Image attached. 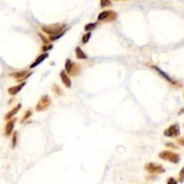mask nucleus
<instances>
[{
	"label": "nucleus",
	"instance_id": "obj_1",
	"mask_svg": "<svg viewBox=\"0 0 184 184\" xmlns=\"http://www.w3.org/2000/svg\"><path fill=\"white\" fill-rule=\"evenodd\" d=\"M66 28V24H51V25H44L41 27V30L51 35V36H55L59 35L62 32H64V29Z\"/></svg>",
	"mask_w": 184,
	"mask_h": 184
},
{
	"label": "nucleus",
	"instance_id": "obj_2",
	"mask_svg": "<svg viewBox=\"0 0 184 184\" xmlns=\"http://www.w3.org/2000/svg\"><path fill=\"white\" fill-rule=\"evenodd\" d=\"M159 157L162 160L168 161V162H171V163H173V164H178L180 162V155L178 154L174 153V152L168 151V150L162 151L159 154Z\"/></svg>",
	"mask_w": 184,
	"mask_h": 184
},
{
	"label": "nucleus",
	"instance_id": "obj_3",
	"mask_svg": "<svg viewBox=\"0 0 184 184\" xmlns=\"http://www.w3.org/2000/svg\"><path fill=\"white\" fill-rule=\"evenodd\" d=\"M51 104V99L49 95H43L38 102V103L35 106V110L37 112H43L46 111Z\"/></svg>",
	"mask_w": 184,
	"mask_h": 184
},
{
	"label": "nucleus",
	"instance_id": "obj_4",
	"mask_svg": "<svg viewBox=\"0 0 184 184\" xmlns=\"http://www.w3.org/2000/svg\"><path fill=\"white\" fill-rule=\"evenodd\" d=\"M145 170L151 174H160L165 172L164 168L159 164H155V163H148L145 166Z\"/></svg>",
	"mask_w": 184,
	"mask_h": 184
},
{
	"label": "nucleus",
	"instance_id": "obj_5",
	"mask_svg": "<svg viewBox=\"0 0 184 184\" xmlns=\"http://www.w3.org/2000/svg\"><path fill=\"white\" fill-rule=\"evenodd\" d=\"M98 21L101 22H112L117 19V13L112 10H108V11H103L99 15H98Z\"/></svg>",
	"mask_w": 184,
	"mask_h": 184
},
{
	"label": "nucleus",
	"instance_id": "obj_6",
	"mask_svg": "<svg viewBox=\"0 0 184 184\" xmlns=\"http://www.w3.org/2000/svg\"><path fill=\"white\" fill-rule=\"evenodd\" d=\"M180 133H181V130H180V126L178 124H173L164 131V135L167 137H176L180 135Z\"/></svg>",
	"mask_w": 184,
	"mask_h": 184
},
{
	"label": "nucleus",
	"instance_id": "obj_7",
	"mask_svg": "<svg viewBox=\"0 0 184 184\" xmlns=\"http://www.w3.org/2000/svg\"><path fill=\"white\" fill-rule=\"evenodd\" d=\"M32 75V72L23 70V71H17V72H12L10 73V76L16 78L17 82H24L30 75Z\"/></svg>",
	"mask_w": 184,
	"mask_h": 184
},
{
	"label": "nucleus",
	"instance_id": "obj_8",
	"mask_svg": "<svg viewBox=\"0 0 184 184\" xmlns=\"http://www.w3.org/2000/svg\"><path fill=\"white\" fill-rule=\"evenodd\" d=\"M26 84V83L25 82H23V83H21L20 84H18V85H15V86H12V87H10V88H8V90H7V92H8V94H10V95H15V94H17L22 89H23V87Z\"/></svg>",
	"mask_w": 184,
	"mask_h": 184
},
{
	"label": "nucleus",
	"instance_id": "obj_9",
	"mask_svg": "<svg viewBox=\"0 0 184 184\" xmlns=\"http://www.w3.org/2000/svg\"><path fill=\"white\" fill-rule=\"evenodd\" d=\"M60 78H61L63 84H64L66 88H70V87H71V84H72L71 80H70V78L68 77V75H66V73L65 72V70H62L61 72H60Z\"/></svg>",
	"mask_w": 184,
	"mask_h": 184
},
{
	"label": "nucleus",
	"instance_id": "obj_10",
	"mask_svg": "<svg viewBox=\"0 0 184 184\" xmlns=\"http://www.w3.org/2000/svg\"><path fill=\"white\" fill-rule=\"evenodd\" d=\"M15 121H16V119H13V120L9 121L8 122L6 123L5 127V136H10L11 135V133L13 132Z\"/></svg>",
	"mask_w": 184,
	"mask_h": 184
},
{
	"label": "nucleus",
	"instance_id": "obj_11",
	"mask_svg": "<svg viewBox=\"0 0 184 184\" xmlns=\"http://www.w3.org/2000/svg\"><path fill=\"white\" fill-rule=\"evenodd\" d=\"M48 57H49V54H48V53H43V54L40 55L38 58H36L35 61L33 62V63L30 66V68H34L35 66H37L39 64H41L43 60H45Z\"/></svg>",
	"mask_w": 184,
	"mask_h": 184
},
{
	"label": "nucleus",
	"instance_id": "obj_12",
	"mask_svg": "<svg viewBox=\"0 0 184 184\" xmlns=\"http://www.w3.org/2000/svg\"><path fill=\"white\" fill-rule=\"evenodd\" d=\"M21 107H22V104H21V103H18L14 108H13L9 112L6 113V115L5 116V120H10L14 115H15V114L19 112V110H20Z\"/></svg>",
	"mask_w": 184,
	"mask_h": 184
},
{
	"label": "nucleus",
	"instance_id": "obj_13",
	"mask_svg": "<svg viewBox=\"0 0 184 184\" xmlns=\"http://www.w3.org/2000/svg\"><path fill=\"white\" fill-rule=\"evenodd\" d=\"M75 56L78 60H86L87 59V55L82 51V49L80 47L75 48Z\"/></svg>",
	"mask_w": 184,
	"mask_h": 184
},
{
	"label": "nucleus",
	"instance_id": "obj_14",
	"mask_svg": "<svg viewBox=\"0 0 184 184\" xmlns=\"http://www.w3.org/2000/svg\"><path fill=\"white\" fill-rule=\"evenodd\" d=\"M152 67H153L154 69H155V70H156V72H157L158 74H160V75H162V76L164 77V78H165V79H166V80H167L168 82H170V83H173V84H174V81H173V79H171V78H170V77H169V76H168V75H166V74H165V73L164 72V71H162V70H161V69H160L159 67H157V66H153Z\"/></svg>",
	"mask_w": 184,
	"mask_h": 184
},
{
	"label": "nucleus",
	"instance_id": "obj_15",
	"mask_svg": "<svg viewBox=\"0 0 184 184\" xmlns=\"http://www.w3.org/2000/svg\"><path fill=\"white\" fill-rule=\"evenodd\" d=\"M80 73V67L75 64V63H74V66H73V67H72V69H71V71L69 72V75H78Z\"/></svg>",
	"mask_w": 184,
	"mask_h": 184
},
{
	"label": "nucleus",
	"instance_id": "obj_16",
	"mask_svg": "<svg viewBox=\"0 0 184 184\" xmlns=\"http://www.w3.org/2000/svg\"><path fill=\"white\" fill-rule=\"evenodd\" d=\"M74 66V62H72L69 59H67L66 60V63H65V68H66V72H67L69 74V72L71 71L72 67Z\"/></svg>",
	"mask_w": 184,
	"mask_h": 184
},
{
	"label": "nucleus",
	"instance_id": "obj_17",
	"mask_svg": "<svg viewBox=\"0 0 184 184\" xmlns=\"http://www.w3.org/2000/svg\"><path fill=\"white\" fill-rule=\"evenodd\" d=\"M32 112L31 109H30V110H27V111L24 112V114H23V119L21 120V122L23 123L25 121H27V120L32 116Z\"/></svg>",
	"mask_w": 184,
	"mask_h": 184
},
{
	"label": "nucleus",
	"instance_id": "obj_18",
	"mask_svg": "<svg viewBox=\"0 0 184 184\" xmlns=\"http://www.w3.org/2000/svg\"><path fill=\"white\" fill-rule=\"evenodd\" d=\"M97 26V23H87L85 26H84V30L86 32H90L94 29H95V27Z\"/></svg>",
	"mask_w": 184,
	"mask_h": 184
},
{
	"label": "nucleus",
	"instance_id": "obj_19",
	"mask_svg": "<svg viewBox=\"0 0 184 184\" xmlns=\"http://www.w3.org/2000/svg\"><path fill=\"white\" fill-rule=\"evenodd\" d=\"M52 91H53V93H54L55 94H57V95H61L62 94V90L60 89V87L59 85H57V84H53V86H52Z\"/></svg>",
	"mask_w": 184,
	"mask_h": 184
},
{
	"label": "nucleus",
	"instance_id": "obj_20",
	"mask_svg": "<svg viewBox=\"0 0 184 184\" xmlns=\"http://www.w3.org/2000/svg\"><path fill=\"white\" fill-rule=\"evenodd\" d=\"M91 35H92L91 32H87V33L84 34V35H83V38H82V42L84 43V44L87 43V42L89 41L90 38H91Z\"/></svg>",
	"mask_w": 184,
	"mask_h": 184
},
{
	"label": "nucleus",
	"instance_id": "obj_21",
	"mask_svg": "<svg viewBox=\"0 0 184 184\" xmlns=\"http://www.w3.org/2000/svg\"><path fill=\"white\" fill-rule=\"evenodd\" d=\"M16 142H17V131H14V133L13 135V138H12V148L15 147Z\"/></svg>",
	"mask_w": 184,
	"mask_h": 184
},
{
	"label": "nucleus",
	"instance_id": "obj_22",
	"mask_svg": "<svg viewBox=\"0 0 184 184\" xmlns=\"http://www.w3.org/2000/svg\"><path fill=\"white\" fill-rule=\"evenodd\" d=\"M53 45L52 44H47V45H43L41 47V51H51L52 49Z\"/></svg>",
	"mask_w": 184,
	"mask_h": 184
},
{
	"label": "nucleus",
	"instance_id": "obj_23",
	"mask_svg": "<svg viewBox=\"0 0 184 184\" xmlns=\"http://www.w3.org/2000/svg\"><path fill=\"white\" fill-rule=\"evenodd\" d=\"M64 33H65V32H62V33H60V34H59V35H55V36H50L49 40H50V41H56V40H58V39L61 38L62 36L64 35Z\"/></svg>",
	"mask_w": 184,
	"mask_h": 184
},
{
	"label": "nucleus",
	"instance_id": "obj_24",
	"mask_svg": "<svg viewBox=\"0 0 184 184\" xmlns=\"http://www.w3.org/2000/svg\"><path fill=\"white\" fill-rule=\"evenodd\" d=\"M111 4H112V2L110 1V0H103V1H101V6L103 8V7H106V6H108V5H111Z\"/></svg>",
	"mask_w": 184,
	"mask_h": 184
},
{
	"label": "nucleus",
	"instance_id": "obj_25",
	"mask_svg": "<svg viewBox=\"0 0 184 184\" xmlns=\"http://www.w3.org/2000/svg\"><path fill=\"white\" fill-rule=\"evenodd\" d=\"M179 182H184V167L181 170L180 174H179Z\"/></svg>",
	"mask_w": 184,
	"mask_h": 184
},
{
	"label": "nucleus",
	"instance_id": "obj_26",
	"mask_svg": "<svg viewBox=\"0 0 184 184\" xmlns=\"http://www.w3.org/2000/svg\"><path fill=\"white\" fill-rule=\"evenodd\" d=\"M39 36H40V38L41 39V41H43V43H45V45H47V44L49 43V40H47L41 33H39Z\"/></svg>",
	"mask_w": 184,
	"mask_h": 184
},
{
	"label": "nucleus",
	"instance_id": "obj_27",
	"mask_svg": "<svg viewBox=\"0 0 184 184\" xmlns=\"http://www.w3.org/2000/svg\"><path fill=\"white\" fill-rule=\"evenodd\" d=\"M167 184H177V181L174 178L171 177L167 180Z\"/></svg>",
	"mask_w": 184,
	"mask_h": 184
},
{
	"label": "nucleus",
	"instance_id": "obj_28",
	"mask_svg": "<svg viewBox=\"0 0 184 184\" xmlns=\"http://www.w3.org/2000/svg\"><path fill=\"white\" fill-rule=\"evenodd\" d=\"M177 143H178L179 145L183 146H184V136L183 137H180V138H178V139H177Z\"/></svg>",
	"mask_w": 184,
	"mask_h": 184
},
{
	"label": "nucleus",
	"instance_id": "obj_29",
	"mask_svg": "<svg viewBox=\"0 0 184 184\" xmlns=\"http://www.w3.org/2000/svg\"><path fill=\"white\" fill-rule=\"evenodd\" d=\"M165 146H168V147L177 148V146H174V145H173V143H166V144H165Z\"/></svg>",
	"mask_w": 184,
	"mask_h": 184
}]
</instances>
